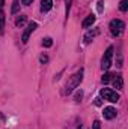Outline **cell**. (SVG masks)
Returning a JSON list of instances; mask_svg holds the SVG:
<instances>
[{"mask_svg": "<svg viewBox=\"0 0 128 129\" xmlns=\"http://www.w3.org/2000/svg\"><path fill=\"white\" fill-rule=\"evenodd\" d=\"M81 80H83V71L80 69L77 74H74V75L71 77L69 83H66V86H65V93H71L74 89H77L78 84L81 83Z\"/></svg>", "mask_w": 128, "mask_h": 129, "instance_id": "6da1fadb", "label": "cell"}, {"mask_svg": "<svg viewBox=\"0 0 128 129\" xmlns=\"http://www.w3.org/2000/svg\"><path fill=\"white\" fill-rule=\"evenodd\" d=\"M109 27H110V33H112L113 36H119L121 33L124 32L125 24H124V21H121V20H112Z\"/></svg>", "mask_w": 128, "mask_h": 129, "instance_id": "7a4b0ae2", "label": "cell"}, {"mask_svg": "<svg viewBox=\"0 0 128 129\" xmlns=\"http://www.w3.org/2000/svg\"><path fill=\"white\" fill-rule=\"evenodd\" d=\"M112 59H113V47H109L102 56V60H101V68L104 71H107L112 66Z\"/></svg>", "mask_w": 128, "mask_h": 129, "instance_id": "3957f363", "label": "cell"}, {"mask_svg": "<svg viewBox=\"0 0 128 129\" xmlns=\"http://www.w3.org/2000/svg\"><path fill=\"white\" fill-rule=\"evenodd\" d=\"M99 95L104 98L105 101H109V102H113V104L119 101V95H118L116 92H113L112 89H101Z\"/></svg>", "mask_w": 128, "mask_h": 129, "instance_id": "277c9868", "label": "cell"}, {"mask_svg": "<svg viewBox=\"0 0 128 129\" xmlns=\"http://www.w3.org/2000/svg\"><path fill=\"white\" fill-rule=\"evenodd\" d=\"M36 29H38V24H36V23H30V24L27 26V29L24 30V33H23V38H21V41L26 44V42L29 41V36H30V35H32V33L36 30Z\"/></svg>", "mask_w": 128, "mask_h": 129, "instance_id": "5b68a950", "label": "cell"}, {"mask_svg": "<svg viewBox=\"0 0 128 129\" xmlns=\"http://www.w3.org/2000/svg\"><path fill=\"white\" fill-rule=\"evenodd\" d=\"M116 110L113 108V107H107V108H104V113H102V116H104V119H107V120H112V119H115L116 117Z\"/></svg>", "mask_w": 128, "mask_h": 129, "instance_id": "8992f818", "label": "cell"}, {"mask_svg": "<svg viewBox=\"0 0 128 129\" xmlns=\"http://www.w3.org/2000/svg\"><path fill=\"white\" fill-rule=\"evenodd\" d=\"M113 86H115V89H118V90H122V89H124V78H122V75H115V78H113Z\"/></svg>", "mask_w": 128, "mask_h": 129, "instance_id": "52a82bcc", "label": "cell"}, {"mask_svg": "<svg viewBox=\"0 0 128 129\" xmlns=\"http://www.w3.org/2000/svg\"><path fill=\"white\" fill-rule=\"evenodd\" d=\"M53 8V0H41V11L48 12Z\"/></svg>", "mask_w": 128, "mask_h": 129, "instance_id": "ba28073f", "label": "cell"}, {"mask_svg": "<svg viewBox=\"0 0 128 129\" xmlns=\"http://www.w3.org/2000/svg\"><path fill=\"white\" fill-rule=\"evenodd\" d=\"M95 20H96L95 15H88V17H86V20H84V21H83V24H81V26H83V29H88V27H91V26L95 23Z\"/></svg>", "mask_w": 128, "mask_h": 129, "instance_id": "9c48e42d", "label": "cell"}, {"mask_svg": "<svg viewBox=\"0 0 128 129\" xmlns=\"http://www.w3.org/2000/svg\"><path fill=\"white\" fill-rule=\"evenodd\" d=\"M113 77H115V74H110V72L104 74V77H102V83H104V84H105V83H110V81L113 80Z\"/></svg>", "mask_w": 128, "mask_h": 129, "instance_id": "30bf717a", "label": "cell"}, {"mask_svg": "<svg viewBox=\"0 0 128 129\" xmlns=\"http://www.w3.org/2000/svg\"><path fill=\"white\" fill-rule=\"evenodd\" d=\"M119 9L122 12H125L128 9V0H121V5H119Z\"/></svg>", "mask_w": 128, "mask_h": 129, "instance_id": "8fae6325", "label": "cell"}, {"mask_svg": "<svg viewBox=\"0 0 128 129\" xmlns=\"http://www.w3.org/2000/svg\"><path fill=\"white\" fill-rule=\"evenodd\" d=\"M3 29H5V15L0 14V35H3Z\"/></svg>", "mask_w": 128, "mask_h": 129, "instance_id": "7c38bea8", "label": "cell"}, {"mask_svg": "<svg viewBox=\"0 0 128 129\" xmlns=\"http://www.w3.org/2000/svg\"><path fill=\"white\" fill-rule=\"evenodd\" d=\"M96 33H98L96 30H95L94 33H88V35H86V38H84V44H89V42H91V39H92V38L95 36Z\"/></svg>", "mask_w": 128, "mask_h": 129, "instance_id": "4fadbf2b", "label": "cell"}, {"mask_svg": "<svg viewBox=\"0 0 128 129\" xmlns=\"http://www.w3.org/2000/svg\"><path fill=\"white\" fill-rule=\"evenodd\" d=\"M42 45H44V47H51V45H53V41H51V38H45V39L42 41Z\"/></svg>", "mask_w": 128, "mask_h": 129, "instance_id": "5bb4252c", "label": "cell"}, {"mask_svg": "<svg viewBox=\"0 0 128 129\" xmlns=\"http://www.w3.org/2000/svg\"><path fill=\"white\" fill-rule=\"evenodd\" d=\"M24 23H26V17H20V18H17V21H15V24L20 26V27H21Z\"/></svg>", "mask_w": 128, "mask_h": 129, "instance_id": "9a60e30c", "label": "cell"}, {"mask_svg": "<svg viewBox=\"0 0 128 129\" xmlns=\"http://www.w3.org/2000/svg\"><path fill=\"white\" fill-rule=\"evenodd\" d=\"M18 12V0H14V8H12V14Z\"/></svg>", "mask_w": 128, "mask_h": 129, "instance_id": "2e32d148", "label": "cell"}, {"mask_svg": "<svg viewBox=\"0 0 128 129\" xmlns=\"http://www.w3.org/2000/svg\"><path fill=\"white\" fill-rule=\"evenodd\" d=\"M92 129H101V122L99 120H95L94 125H92Z\"/></svg>", "mask_w": 128, "mask_h": 129, "instance_id": "e0dca14e", "label": "cell"}, {"mask_svg": "<svg viewBox=\"0 0 128 129\" xmlns=\"http://www.w3.org/2000/svg\"><path fill=\"white\" fill-rule=\"evenodd\" d=\"M41 62H42V63L48 62V57H47V56H41Z\"/></svg>", "mask_w": 128, "mask_h": 129, "instance_id": "ac0fdd59", "label": "cell"}, {"mask_svg": "<svg viewBox=\"0 0 128 129\" xmlns=\"http://www.w3.org/2000/svg\"><path fill=\"white\" fill-rule=\"evenodd\" d=\"M32 2H33V0H21V3H23V5H30Z\"/></svg>", "mask_w": 128, "mask_h": 129, "instance_id": "d6986e66", "label": "cell"}, {"mask_svg": "<svg viewBox=\"0 0 128 129\" xmlns=\"http://www.w3.org/2000/svg\"><path fill=\"white\" fill-rule=\"evenodd\" d=\"M95 105H96V107H99V105H101V99H99V98H96V99H95Z\"/></svg>", "mask_w": 128, "mask_h": 129, "instance_id": "ffe728a7", "label": "cell"}, {"mask_svg": "<svg viewBox=\"0 0 128 129\" xmlns=\"http://www.w3.org/2000/svg\"><path fill=\"white\" fill-rule=\"evenodd\" d=\"M98 11H99V12L102 11V2H99V6H98Z\"/></svg>", "mask_w": 128, "mask_h": 129, "instance_id": "44dd1931", "label": "cell"}, {"mask_svg": "<svg viewBox=\"0 0 128 129\" xmlns=\"http://www.w3.org/2000/svg\"><path fill=\"white\" fill-rule=\"evenodd\" d=\"M3 5H5V0H0V11L3 9Z\"/></svg>", "mask_w": 128, "mask_h": 129, "instance_id": "7402d4cb", "label": "cell"}, {"mask_svg": "<svg viewBox=\"0 0 128 129\" xmlns=\"http://www.w3.org/2000/svg\"><path fill=\"white\" fill-rule=\"evenodd\" d=\"M78 129H84V128H83V126H80V128H78Z\"/></svg>", "mask_w": 128, "mask_h": 129, "instance_id": "603a6c76", "label": "cell"}]
</instances>
